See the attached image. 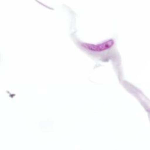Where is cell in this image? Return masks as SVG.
<instances>
[{"instance_id":"obj_1","label":"cell","mask_w":150,"mask_h":150,"mask_svg":"<svg viewBox=\"0 0 150 150\" xmlns=\"http://www.w3.org/2000/svg\"><path fill=\"white\" fill-rule=\"evenodd\" d=\"M115 43L113 40H109L105 42L104 43L99 44V45H92L88 43H82V47L88 50L93 52H102L104 50L110 49L112 47Z\"/></svg>"}]
</instances>
